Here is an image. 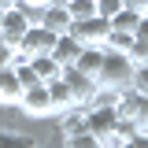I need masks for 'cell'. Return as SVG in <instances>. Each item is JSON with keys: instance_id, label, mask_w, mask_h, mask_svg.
Listing matches in <instances>:
<instances>
[{"instance_id": "1", "label": "cell", "mask_w": 148, "mask_h": 148, "mask_svg": "<svg viewBox=\"0 0 148 148\" xmlns=\"http://www.w3.org/2000/svg\"><path fill=\"white\" fill-rule=\"evenodd\" d=\"M133 85V67H130L126 56H115V52H104V63L96 71V89L100 96H111V92Z\"/></svg>"}, {"instance_id": "2", "label": "cell", "mask_w": 148, "mask_h": 148, "mask_svg": "<svg viewBox=\"0 0 148 148\" xmlns=\"http://www.w3.org/2000/svg\"><path fill=\"white\" fill-rule=\"evenodd\" d=\"M115 126H119V115H115V108H111L108 96H100L96 104H89V108H85V130H89L96 141H108Z\"/></svg>"}, {"instance_id": "3", "label": "cell", "mask_w": 148, "mask_h": 148, "mask_svg": "<svg viewBox=\"0 0 148 148\" xmlns=\"http://www.w3.org/2000/svg\"><path fill=\"white\" fill-rule=\"evenodd\" d=\"M108 34H111V22L100 18V15L82 18V22H71V37L82 45V48H104V45H108Z\"/></svg>"}, {"instance_id": "4", "label": "cell", "mask_w": 148, "mask_h": 148, "mask_svg": "<svg viewBox=\"0 0 148 148\" xmlns=\"http://www.w3.org/2000/svg\"><path fill=\"white\" fill-rule=\"evenodd\" d=\"M59 78H63V85H67V92H71L74 108H89V104H96V100H100V89H96V82H92L89 74H82V71H74V67H67Z\"/></svg>"}, {"instance_id": "5", "label": "cell", "mask_w": 148, "mask_h": 148, "mask_svg": "<svg viewBox=\"0 0 148 148\" xmlns=\"http://www.w3.org/2000/svg\"><path fill=\"white\" fill-rule=\"evenodd\" d=\"M56 48V34H48L45 26H30L22 41H18V56L22 59H34V56H52Z\"/></svg>"}, {"instance_id": "6", "label": "cell", "mask_w": 148, "mask_h": 148, "mask_svg": "<svg viewBox=\"0 0 148 148\" xmlns=\"http://www.w3.org/2000/svg\"><path fill=\"white\" fill-rule=\"evenodd\" d=\"M18 111L30 115V119H52V100H48V85H30L22 89V100H18Z\"/></svg>"}, {"instance_id": "7", "label": "cell", "mask_w": 148, "mask_h": 148, "mask_svg": "<svg viewBox=\"0 0 148 148\" xmlns=\"http://www.w3.org/2000/svg\"><path fill=\"white\" fill-rule=\"evenodd\" d=\"M30 30V18L18 11L15 4L8 8V11H0V41L4 45H11V48H18V41H22V34Z\"/></svg>"}, {"instance_id": "8", "label": "cell", "mask_w": 148, "mask_h": 148, "mask_svg": "<svg viewBox=\"0 0 148 148\" xmlns=\"http://www.w3.org/2000/svg\"><path fill=\"white\" fill-rule=\"evenodd\" d=\"M108 100H111V108H115V115H119V122H130V126H133V119H137V108H141V92L133 89V85H126V89L111 92Z\"/></svg>"}, {"instance_id": "9", "label": "cell", "mask_w": 148, "mask_h": 148, "mask_svg": "<svg viewBox=\"0 0 148 148\" xmlns=\"http://www.w3.org/2000/svg\"><path fill=\"white\" fill-rule=\"evenodd\" d=\"M18 100H22V82L15 67H4L0 71V108H18Z\"/></svg>"}, {"instance_id": "10", "label": "cell", "mask_w": 148, "mask_h": 148, "mask_svg": "<svg viewBox=\"0 0 148 148\" xmlns=\"http://www.w3.org/2000/svg\"><path fill=\"white\" fill-rule=\"evenodd\" d=\"M37 26H45L48 34L63 37V34H71V15H67V8H63V4H52V8H45V11H41V22H37Z\"/></svg>"}, {"instance_id": "11", "label": "cell", "mask_w": 148, "mask_h": 148, "mask_svg": "<svg viewBox=\"0 0 148 148\" xmlns=\"http://www.w3.org/2000/svg\"><path fill=\"white\" fill-rule=\"evenodd\" d=\"M78 56H82V45L74 41L71 34H63V37H56V48H52V59L67 71V67H74L78 63Z\"/></svg>"}, {"instance_id": "12", "label": "cell", "mask_w": 148, "mask_h": 148, "mask_svg": "<svg viewBox=\"0 0 148 148\" xmlns=\"http://www.w3.org/2000/svg\"><path fill=\"white\" fill-rule=\"evenodd\" d=\"M26 63H30V71H34V78L41 85H48V82H56V78L63 74V67L56 63L52 56H34V59H26Z\"/></svg>"}, {"instance_id": "13", "label": "cell", "mask_w": 148, "mask_h": 148, "mask_svg": "<svg viewBox=\"0 0 148 148\" xmlns=\"http://www.w3.org/2000/svg\"><path fill=\"white\" fill-rule=\"evenodd\" d=\"M48 100H52V119H59L63 111L74 108V100H71V92H67V85H63V78L48 82Z\"/></svg>"}, {"instance_id": "14", "label": "cell", "mask_w": 148, "mask_h": 148, "mask_svg": "<svg viewBox=\"0 0 148 148\" xmlns=\"http://www.w3.org/2000/svg\"><path fill=\"white\" fill-rule=\"evenodd\" d=\"M100 63H104V48H82V56H78V63H74V71L89 74L92 82H96V71H100Z\"/></svg>"}, {"instance_id": "15", "label": "cell", "mask_w": 148, "mask_h": 148, "mask_svg": "<svg viewBox=\"0 0 148 148\" xmlns=\"http://www.w3.org/2000/svg\"><path fill=\"white\" fill-rule=\"evenodd\" d=\"M85 130V108H71L59 115V133L63 137H71V133H82Z\"/></svg>"}, {"instance_id": "16", "label": "cell", "mask_w": 148, "mask_h": 148, "mask_svg": "<svg viewBox=\"0 0 148 148\" xmlns=\"http://www.w3.org/2000/svg\"><path fill=\"white\" fill-rule=\"evenodd\" d=\"M63 8H67L71 22H82V18H92V15H96V4H92V0H63Z\"/></svg>"}, {"instance_id": "17", "label": "cell", "mask_w": 148, "mask_h": 148, "mask_svg": "<svg viewBox=\"0 0 148 148\" xmlns=\"http://www.w3.org/2000/svg\"><path fill=\"white\" fill-rule=\"evenodd\" d=\"M0 148H37V141L18 130H0Z\"/></svg>"}, {"instance_id": "18", "label": "cell", "mask_w": 148, "mask_h": 148, "mask_svg": "<svg viewBox=\"0 0 148 148\" xmlns=\"http://www.w3.org/2000/svg\"><path fill=\"white\" fill-rule=\"evenodd\" d=\"M63 148H104V141H96L89 130H82V133H71V137H63Z\"/></svg>"}, {"instance_id": "19", "label": "cell", "mask_w": 148, "mask_h": 148, "mask_svg": "<svg viewBox=\"0 0 148 148\" xmlns=\"http://www.w3.org/2000/svg\"><path fill=\"white\" fill-rule=\"evenodd\" d=\"M137 22H141V15H133V11H119V15L111 18V30H115V34H133Z\"/></svg>"}, {"instance_id": "20", "label": "cell", "mask_w": 148, "mask_h": 148, "mask_svg": "<svg viewBox=\"0 0 148 148\" xmlns=\"http://www.w3.org/2000/svg\"><path fill=\"white\" fill-rule=\"evenodd\" d=\"M126 59H130V67H133V71H137V67H145V63H148V41H137V37H133V45L126 48Z\"/></svg>"}, {"instance_id": "21", "label": "cell", "mask_w": 148, "mask_h": 148, "mask_svg": "<svg viewBox=\"0 0 148 148\" xmlns=\"http://www.w3.org/2000/svg\"><path fill=\"white\" fill-rule=\"evenodd\" d=\"M92 4H96V15L108 18V22L119 15V11H122V0H92Z\"/></svg>"}, {"instance_id": "22", "label": "cell", "mask_w": 148, "mask_h": 148, "mask_svg": "<svg viewBox=\"0 0 148 148\" xmlns=\"http://www.w3.org/2000/svg\"><path fill=\"white\" fill-rule=\"evenodd\" d=\"M133 130H137V133H148V96H145V92H141V108H137Z\"/></svg>"}, {"instance_id": "23", "label": "cell", "mask_w": 148, "mask_h": 148, "mask_svg": "<svg viewBox=\"0 0 148 148\" xmlns=\"http://www.w3.org/2000/svg\"><path fill=\"white\" fill-rule=\"evenodd\" d=\"M18 59H22L18 48H11V45H4V41H0V71H4V67H15Z\"/></svg>"}, {"instance_id": "24", "label": "cell", "mask_w": 148, "mask_h": 148, "mask_svg": "<svg viewBox=\"0 0 148 148\" xmlns=\"http://www.w3.org/2000/svg\"><path fill=\"white\" fill-rule=\"evenodd\" d=\"M133 89H137V92H145V96H148V63L133 71Z\"/></svg>"}, {"instance_id": "25", "label": "cell", "mask_w": 148, "mask_h": 148, "mask_svg": "<svg viewBox=\"0 0 148 148\" xmlns=\"http://www.w3.org/2000/svg\"><path fill=\"white\" fill-rule=\"evenodd\" d=\"M148 0H122V11H133V15H145Z\"/></svg>"}, {"instance_id": "26", "label": "cell", "mask_w": 148, "mask_h": 148, "mask_svg": "<svg viewBox=\"0 0 148 148\" xmlns=\"http://www.w3.org/2000/svg\"><path fill=\"white\" fill-rule=\"evenodd\" d=\"M122 148H148V133H133V141L122 145Z\"/></svg>"}, {"instance_id": "27", "label": "cell", "mask_w": 148, "mask_h": 148, "mask_svg": "<svg viewBox=\"0 0 148 148\" xmlns=\"http://www.w3.org/2000/svg\"><path fill=\"white\" fill-rule=\"evenodd\" d=\"M11 4H15V0H0V11H8V8H11Z\"/></svg>"}, {"instance_id": "28", "label": "cell", "mask_w": 148, "mask_h": 148, "mask_svg": "<svg viewBox=\"0 0 148 148\" xmlns=\"http://www.w3.org/2000/svg\"><path fill=\"white\" fill-rule=\"evenodd\" d=\"M145 18H148V8H145Z\"/></svg>"}, {"instance_id": "29", "label": "cell", "mask_w": 148, "mask_h": 148, "mask_svg": "<svg viewBox=\"0 0 148 148\" xmlns=\"http://www.w3.org/2000/svg\"><path fill=\"white\" fill-rule=\"evenodd\" d=\"M104 148H108V145H104Z\"/></svg>"}]
</instances>
